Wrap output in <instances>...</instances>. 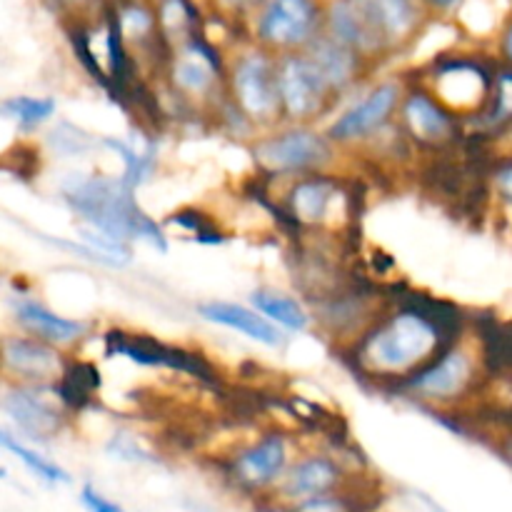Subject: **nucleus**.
Segmentation results:
<instances>
[{
    "instance_id": "obj_1",
    "label": "nucleus",
    "mask_w": 512,
    "mask_h": 512,
    "mask_svg": "<svg viewBox=\"0 0 512 512\" xmlns=\"http://www.w3.org/2000/svg\"><path fill=\"white\" fill-rule=\"evenodd\" d=\"M463 318L453 305L410 295L400 308L370 320L350 345V360L363 378L390 388L460 340Z\"/></svg>"
},
{
    "instance_id": "obj_2",
    "label": "nucleus",
    "mask_w": 512,
    "mask_h": 512,
    "mask_svg": "<svg viewBox=\"0 0 512 512\" xmlns=\"http://www.w3.org/2000/svg\"><path fill=\"white\" fill-rule=\"evenodd\" d=\"M63 200L75 215L85 220L95 233L128 245V240H148L158 250H168L163 228L145 213L133 190L120 178L108 175H75L63 185Z\"/></svg>"
},
{
    "instance_id": "obj_3",
    "label": "nucleus",
    "mask_w": 512,
    "mask_h": 512,
    "mask_svg": "<svg viewBox=\"0 0 512 512\" xmlns=\"http://www.w3.org/2000/svg\"><path fill=\"white\" fill-rule=\"evenodd\" d=\"M418 0H338L328 13V38L358 53L380 58L408 43L418 30Z\"/></svg>"
},
{
    "instance_id": "obj_4",
    "label": "nucleus",
    "mask_w": 512,
    "mask_h": 512,
    "mask_svg": "<svg viewBox=\"0 0 512 512\" xmlns=\"http://www.w3.org/2000/svg\"><path fill=\"white\" fill-rule=\"evenodd\" d=\"M483 353L470 350L463 340H455L450 348L435 355L430 363L415 370L398 385H393L395 393H405L408 398L423 400L433 405H453L465 400L478 385L483 375Z\"/></svg>"
},
{
    "instance_id": "obj_5",
    "label": "nucleus",
    "mask_w": 512,
    "mask_h": 512,
    "mask_svg": "<svg viewBox=\"0 0 512 512\" xmlns=\"http://www.w3.org/2000/svg\"><path fill=\"white\" fill-rule=\"evenodd\" d=\"M335 145L310 125H288L253 143V160L268 178H303L333 163Z\"/></svg>"
},
{
    "instance_id": "obj_6",
    "label": "nucleus",
    "mask_w": 512,
    "mask_h": 512,
    "mask_svg": "<svg viewBox=\"0 0 512 512\" xmlns=\"http://www.w3.org/2000/svg\"><path fill=\"white\" fill-rule=\"evenodd\" d=\"M235 110L250 128H273L280 123L275 58L255 48L240 55L228 75V95Z\"/></svg>"
},
{
    "instance_id": "obj_7",
    "label": "nucleus",
    "mask_w": 512,
    "mask_h": 512,
    "mask_svg": "<svg viewBox=\"0 0 512 512\" xmlns=\"http://www.w3.org/2000/svg\"><path fill=\"white\" fill-rule=\"evenodd\" d=\"M275 83H278L280 123L310 125L333 110L338 95L328 88L305 53H290L275 58Z\"/></svg>"
},
{
    "instance_id": "obj_8",
    "label": "nucleus",
    "mask_w": 512,
    "mask_h": 512,
    "mask_svg": "<svg viewBox=\"0 0 512 512\" xmlns=\"http://www.w3.org/2000/svg\"><path fill=\"white\" fill-rule=\"evenodd\" d=\"M323 15L318 0H265L255 18V38L260 50L273 58L303 53L320 35Z\"/></svg>"
},
{
    "instance_id": "obj_9",
    "label": "nucleus",
    "mask_w": 512,
    "mask_h": 512,
    "mask_svg": "<svg viewBox=\"0 0 512 512\" xmlns=\"http://www.w3.org/2000/svg\"><path fill=\"white\" fill-rule=\"evenodd\" d=\"M493 73L483 68L478 60L445 58L430 70L428 93L458 120L480 118L490 103L493 93Z\"/></svg>"
},
{
    "instance_id": "obj_10",
    "label": "nucleus",
    "mask_w": 512,
    "mask_h": 512,
    "mask_svg": "<svg viewBox=\"0 0 512 512\" xmlns=\"http://www.w3.org/2000/svg\"><path fill=\"white\" fill-rule=\"evenodd\" d=\"M290 465L288 440L278 433H268L258 443L238 450L225 463L230 485L250 498H270L280 478Z\"/></svg>"
},
{
    "instance_id": "obj_11",
    "label": "nucleus",
    "mask_w": 512,
    "mask_h": 512,
    "mask_svg": "<svg viewBox=\"0 0 512 512\" xmlns=\"http://www.w3.org/2000/svg\"><path fill=\"white\" fill-rule=\"evenodd\" d=\"M0 410L18 428L20 435L35 443L55 440L68 425V410L58 400L53 388L38 385H5L0 393Z\"/></svg>"
},
{
    "instance_id": "obj_12",
    "label": "nucleus",
    "mask_w": 512,
    "mask_h": 512,
    "mask_svg": "<svg viewBox=\"0 0 512 512\" xmlns=\"http://www.w3.org/2000/svg\"><path fill=\"white\" fill-rule=\"evenodd\" d=\"M68 358L55 345L33 335L0 338V380L5 385H38L53 388L63 375Z\"/></svg>"
},
{
    "instance_id": "obj_13",
    "label": "nucleus",
    "mask_w": 512,
    "mask_h": 512,
    "mask_svg": "<svg viewBox=\"0 0 512 512\" xmlns=\"http://www.w3.org/2000/svg\"><path fill=\"white\" fill-rule=\"evenodd\" d=\"M353 485L355 478L338 458L325 453L303 455L298 460H290L288 470L283 473L270 500H273L275 508H285V505L318 498V495L353 490Z\"/></svg>"
},
{
    "instance_id": "obj_14",
    "label": "nucleus",
    "mask_w": 512,
    "mask_h": 512,
    "mask_svg": "<svg viewBox=\"0 0 512 512\" xmlns=\"http://www.w3.org/2000/svg\"><path fill=\"white\" fill-rule=\"evenodd\" d=\"M400 100H403V85L398 80L378 83L363 100H358L353 108H348L340 118H335L323 135L335 148L373 138L395 118Z\"/></svg>"
},
{
    "instance_id": "obj_15",
    "label": "nucleus",
    "mask_w": 512,
    "mask_h": 512,
    "mask_svg": "<svg viewBox=\"0 0 512 512\" xmlns=\"http://www.w3.org/2000/svg\"><path fill=\"white\" fill-rule=\"evenodd\" d=\"M225 78V65L218 50L200 35H190L170 65V83L178 98L208 103L218 95V85Z\"/></svg>"
},
{
    "instance_id": "obj_16",
    "label": "nucleus",
    "mask_w": 512,
    "mask_h": 512,
    "mask_svg": "<svg viewBox=\"0 0 512 512\" xmlns=\"http://www.w3.org/2000/svg\"><path fill=\"white\" fill-rule=\"evenodd\" d=\"M105 355L108 358H128L130 363L145 365V368H170V370H185L198 378L210 380L208 365L200 358H195L188 350L173 348L160 340L150 338V335L125 333V330H108L105 333Z\"/></svg>"
},
{
    "instance_id": "obj_17",
    "label": "nucleus",
    "mask_w": 512,
    "mask_h": 512,
    "mask_svg": "<svg viewBox=\"0 0 512 512\" xmlns=\"http://www.w3.org/2000/svg\"><path fill=\"white\" fill-rule=\"evenodd\" d=\"M398 113L405 133L420 145L440 148V145L453 143L458 135L460 120L450 110H445L425 88L403 93Z\"/></svg>"
},
{
    "instance_id": "obj_18",
    "label": "nucleus",
    "mask_w": 512,
    "mask_h": 512,
    "mask_svg": "<svg viewBox=\"0 0 512 512\" xmlns=\"http://www.w3.org/2000/svg\"><path fill=\"white\" fill-rule=\"evenodd\" d=\"M340 188L330 175L313 173L295 178L293 188L285 195V210L293 225H308V228H318V225L330 223V213L335 205L340 203Z\"/></svg>"
},
{
    "instance_id": "obj_19",
    "label": "nucleus",
    "mask_w": 512,
    "mask_h": 512,
    "mask_svg": "<svg viewBox=\"0 0 512 512\" xmlns=\"http://www.w3.org/2000/svg\"><path fill=\"white\" fill-rule=\"evenodd\" d=\"M13 315L15 323L25 330V335H33V338L43 340V343L55 345V348L63 350L65 345L78 343L80 338H85L90 325L83 320L75 318H63V315L53 313L50 308H45L43 303H38L30 295H18L13 300Z\"/></svg>"
},
{
    "instance_id": "obj_20",
    "label": "nucleus",
    "mask_w": 512,
    "mask_h": 512,
    "mask_svg": "<svg viewBox=\"0 0 512 512\" xmlns=\"http://www.w3.org/2000/svg\"><path fill=\"white\" fill-rule=\"evenodd\" d=\"M305 58L315 65V70L320 73V78L328 83V88L335 95H343L345 90L353 88L358 83L360 73H363V58L358 53H353L350 48L340 45L338 40L328 38V35L320 33L308 48L303 50Z\"/></svg>"
},
{
    "instance_id": "obj_21",
    "label": "nucleus",
    "mask_w": 512,
    "mask_h": 512,
    "mask_svg": "<svg viewBox=\"0 0 512 512\" xmlns=\"http://www.w3.org/2000/svg\"><path fill=\"white\" fill-rule=\"evenodd\" d=\"M198 313L200 318H205L208 323L238 330V333H243L245 338L255 340V343L260 345H268V348H280V345L285 343V335L280 333L273 323H268L263 315L245 308V305L220 303V300H215V303L198 305Z\"/></svg>"
},
{
    "instance_id": "obj_22",
    "label": "nucleus",
    "mask_w": 512,
    "mask_h": 512,
    "mask_svg": "<svg viewBox=\"0 0 512 512\" xmlns=\"http://www.w3.org/2000/svg\"><path fill=\"white\" fill-rule=\"evenodd\" d=\"M100 373L88 360H68L63 375L53 385L55 395L65 410H83L95 400L100 390Z\"/></svg>"
},
{
    "instance_id": "obj_23",
    "label": "nucleus",
    "mask_w": 512,
    "mask_h": 512,
    "mask_svg": "<svg viewBox=\"0 0 512 512\" xmlns=\"http://www.w3.org/2000/svg\"><path fill=\"white\" fill-rule=\"evenodd\" d=\"M250 300L255 305V313L263 315L268 323H273L275 328H288L293 333H300L310 325V315L303 305L298 303L290 295L280 293V290H270V288H258L250 293Z\"/></svg>"
},
{
    "instance_id": "obj_24",
    "label": "nucleus",
    "mask_w": 512,
    "mask_h": 512,
    "mask_svg": "<svg viewBox=\"0 0 512 512\" xmlns=\"http://www.w3.org/2000/svg\"><path fill=\"white\" fill-rule=\"evenodd\" d=\"M0 448H3L5 453L13 455V458H18L20 463H23L25 468L35 475V478L43 480V483H48V485H68L70 483L68 470L60 468L58 463H53V460L45 458V455H40L38 450H33L30 445H25L18 435L10 433V430H5V428H0Z\"/></svg>"
},
{
    "instance_id": "obj_25",
    "label": "nucleus",
    "mask_w": 512,
    "mask_h": 512,
    "mask_svg": "<svg viewBox=\"0 0 512 512\" xmlns=\"http://www.w3.org/2000/svg\"><path fill=\"white\" fill-rule=\"evenodd\" d=\"M105 148L115 150V153L120 155V160H123V175H120V183L125 185L128 190H138L140 185L148 180V173L153 170V163H155V145L148 143V148L140 153V150H135L133 145L123 143V140H110L105 138L103 140Z\"/></svg>"
},
{
    "instance_id": "obj_26",
    "label": "nucleus",
    "mask_w": 512,
    "mask_h": 512,
    "mask_svg": "<svg viewBox=\"0 0 512 512\" xmlns=\"http://www.w3.org/2000/svg\"><path fill=\"white\" fill-rule=\"evenodd\" d=\"M55 100L53 98H30V95H18V98H8L0 103V115L3 118L15 120L20 130L30 133V130L40 128L45 120L53 118Z\"/></svg>"
},
{
    "instance_id": "obj_27",
    "label": "nucleus",
    "mask_w": 512,
    "mask_h": 512,
    "mask_svg": "<svg viewBox=\"0 0 512 512\" xmlns=\"http://www.w3.org/2000/svg\"><path fill=\"white\" fill-rule=\"evenodd\" d=\"M283 512H368L370 505L358 488L340 490V493L318 495V498L300 500V503L285 505Z\"/></svg>"
},
{
    "instance_id": "obj_28",
    "label": "nucleus",
    "mask_w": 512,
    "mask_h": 512,
    "mask_svg": "<svg viewBox=\"0 0 512 512\" xmlns=\"http://www.w3.org/2000/svg\"><path fill=\"white\" fill-rule=\"evenodd\" d=\"M68 133H70V135H63L58 128H55L53 135H50V145H53V148L58 150L60 155L83 153V150H88L90 145H93V140H90V135L83 133V130H80L78 138H73V135L78 133V128H75V125L68 123Z\"/></svg>"
},
{
    "instance_id": "obj_29",
    "label": "nucleus",
    "mask_w": 512,
    "mask_h": 512,
    "mask_svg": "<svg viewBox=\"0 0 512 512\" xmlns=\"http://www.w3.org/2000/svg\"><path fill=\"white\" fill-rule=\"evenodd\" d=\"M80 505H83L85 512H128L120 503L105 498L98 488H93L90 483H85L80 488Z\"/></svg>"
},
{
    "instance_id": "obj_30",
    "label": "nucleus",
    "mask_w": 512,
    "mask_h": 512,
    "mask_svg": "<svg viewBox=\"0 0 512 512\" xmlns=\"http://www.w3.org/2000/svg\"><path fill=\"white\" fill-rule=\"evenodd\" d=\"M250 3H253V0H220V5H223V8H230V10H243V8H248Z\"/></svg>"
},
{
    "instance_id": "obj_31",
    "label": "nucleus",
    "mask_w": 512,
    "mask_h": 512,
    "mask_svg": "<svg viewBox=\"0 0 512 512\" xmlns=\"http://www.w3.org/2000/svg\"><path fill=\"white\" fill-rule=\"evenodd\" d=\"M458 3L460 0H428V5H433L435 10H450V8H455Z\"/></svg>"
},
{
    "instance_id": "obj_32",
    "label": "nucleus",
    "mask_w": 512,
    "mask_h": 512,
    "mask_svg": "<svg viewBox=\"0 0 512 512\" xmlns=\"http://www.w3.org/2000/svg\"><path fill=\"white\" fill-rule=\"evenodd\" d=\"M70 3H75V5H88V3H98V0H70Z\"/></svg>"
},
{
    "instance_id": "obj_33",
    "label": "nucleus",
    "mask_w": 512,
    "mask_h": 512,
    "mask_svg": "<svg viewBox=\"0 0 512 512\" xmlns=\"http://www.w3.org/2000/svg\"><path fill=\"white\" fill-rule=\"evenodd\" d=\"M5 478H8V470H5L3 465H0V480H5Z\"/></svg>"
}]
</instances>
